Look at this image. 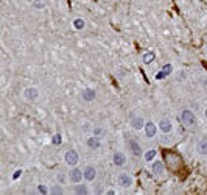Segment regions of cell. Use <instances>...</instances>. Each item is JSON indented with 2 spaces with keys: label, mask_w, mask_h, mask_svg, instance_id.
<instances>
[{
  "label": "cell",
  "mask_w": 207,
  "mask_h": 195,
  "mask_svg": "<svg viewBox=\"0 0 207 195\" xmlns=\"http://www.w3.org/2000/svg\"><path fill=\"white\" fill-rule=\"evenodd\" d=\"M64 158H65V162H67L69 165H76V164H78V153H76L75 150L65 151Z\"/></svg>",
  "instance_id": "277c9868"
},
{
  "label": "cell",
  "mask_w": 207,
  "mask_h": 195,
  "mask_svg": "<svg viewBox=\"0 0 207 195\" xmlns=\"http://www.w3.org/2000/svg\"><path fill=\"white\" fill-rule=\"evenodd\" d=\"M50 194L58 195V194H64V192H62V187L59 186V184H54V186H52V187H50Z\"/></svg>",
  "instance_id": "ffe728a7"
},
{
  "label": "cell",
  "mask_w": 207,
  "mask_h": 195,
  "mask_svg": "<svg viewBox=\"0 0 207 195\" xmlns=\"http://www.w3.org/2000/svg\"><path fill=\"white\" fill-rule=\"evenodd\" d=\"M153 59H154V53L153 52H148V53L143 55V63H151Z\"/></svg>",
  "instance_id": "603a6c76"
},
{
  "label": "cell",
  "mask_w": 207,
  "mask_h": 195,
  "mask_svg": "<svg viewBox=\"0 0 207 195\" xmlns=\"http://www.w3.org/2000/svg\"><path fill=\"white\" fill-rule=\"evenodd\" d=\"M131 125H133L134 130H142V128H145V122H143L142 117H134L133 120H131Z\"/></svg>",
  "instance_id": "4fadbf2b"
},
{
  "label": "cell",
  "mask_w": 207,
  "mask_h": 195,
  "mask_svg": "<svg viewBox=\"0 0 207 195\" xmlns=\"http://www.w3.org/2000/svg\"><path fill=\"white\" fill-rule=\"evenodd\" d=\"M204 114H206V119H207V109H206V111H204Z\"/></svg>",
  "instance_id": "f1b7e54d"
},
{
  "label": "cell",
  "mask_w": 207,
  "mask_h": 195,
  "mask_svg": "<svg viewBox=\"0 0 207 195\" xmlns=\"http://www.w3.org/2000/svg\"><path fill=\"white\" fill-rule=\"evenodd\" d=\"M65 181H67V180H65V175H64V173H59V175H58V183L59 184H64Z\"/></svg>",
  "instance_id": "d4e9b609"
},
{
  "label": "cell",
  "mask_w": 207,
  "mask_h": 195,
  "mask_svg": "<svg viewBox=\"0 0 207 195\" xmlns=\"http://www.w3.org/2000/svg\"><path fill=\"white\" fill-rule=\"evenodd\" d=\"M69 178L72 180V183L78 184V183H81V180L84 178V173L81 172L80 169H72V170H70V173H69Z\"/></svg>",
  "instance_id": "8992f818"
},
{
  "label": "cell",
  "mask_w": 207,
  "mask_h": 195,
  "mask_svg": "<svg viewBox=\"0 0 207 195\" xmlns=\"http://www.w3.org/2000/svg\"><path fill=\"white\" fill-rule=\"evenodd\" d=\"M24 95H25L27 100L34 101L37 97H39V91H37V88H27V89L24 91Z\"/></svg>",
  "instance_id": "52a82bcc"
},
{
  "label": "cell",
  "mask_w": 207,
  "mask_h": 195,
  "mask_svg": "<svg viewBox=\"0 0 207 195\" xmlns=\"http://www.w3.org/2000/svg\"><path fill=\"white\" fill-rule=\"evenodd\" d=\"M47 5V0H34V8L36 9H44Z\"/></svg>",
  "instance_id": "7402d4cb"
},
{
  "label": "cell",
  "mask_w": 207,
  "mask_h": 195,
  "mask_svg": "<svg viewBox=\"0 0 207 195\" xmlns=\"http://www.w3.org/2000/svg\"><path fill=\"white\" fill-rule=\"evenodd\" d=\"M179 120H181V123L184 127H192L195 120H196V117L193 114V111H190V109H184L181 112V116H179Z\"/></svg>",
  "instance_id": "6da1fadb"
},
{
  "label": "cell",
  "mask_w": 207,
  "mask_h": 195,
  "mask_svg": "<svg viewBox=\"0 0 207 195\" xmlns=\"http://www.w3.org/2000/svg\"><path fill=\"white\" fill-rule=\"evenodd\" d=\"M170 72H171V66H170V64H167V66H163V70H162V72L156 75V78L160 80V78H163V77H167Z\"/></svg>",
  "instance_id": "e0dca14e"
},
{
  "label": "cell",
  "mask_w": 207,
  "mask_h": 195,
  "mask_svg": "<svg viewBox=\"0 0 207 195\" xmlns=\"http://www.w3.org/2000/svg\"><path fill=\"white\" fill-rule=\"evenodd\" d=\"M87 147H89V148H92V150L100 148V147H101V139L94 134L92 137H89V139H87Z\"/></svg>",
  "instance_id": "9c48e42d"
},
{
  "label": "cell",
  "mask_w": 207,
  "mask_h": 195,
  "mask_svg": "<svg viewBox=\"0 0 207 195\" xmlns=\"http://www.w3.org/2000/svg\"><path fill=\"white\" fill-rule=\"evenodd\" d=\"M52 144L53 145H61L62 144V136L59 133H56V134H53V137H52Z\"/></svg>",
  "instance_id": "ac0fdd59"
},
{
  "label": "cell",
  "mask_w": 207,
  "mask_h": 195,
  "mask_svg": "<svg viewBox=\"0 0 207 195\" xmlns=\"http://www.w3.org/2000/svg\"><path fill=\"white\" fill-rule=\"evenodd\" d=\"M83 99H84L86 101L95 100V99H97V91L92 89V88H86V89L83 91Z\"/></svg>",
  "instance_id": "30bf717a"
},
{
  "label": "cell",
  "mask_w": 207,
  "mask_h": 195,
  "mask_svg": "<svg viewBox=\"0 0 207 195\" xmlns=\"http://www.w3.org/2000/svg\"><path fill=\"white\" fill-rule=\"evenodd\" d=\"M196 151L203 156H207V140H199L196 145Z\"/></svg>",
  "instance_id": "5bb4252c"
},
{
  "label": "cell",
  "mask_w": 207,
  "mask_h": 195,
  "mask_svg": "<svg viewBox=\"0 0 207 195\" xmlns=\"http://www.w3.org/2000/svg\"><path fill=\"white\" fill-rule=\"evenodd\" d=\"M159 130L163 133V134H168V133H171V130H173V123L171 120L168 117H163L162 120L159 122Z\"/></svg>",
  "instance_id": "3957f363"
},
{
  "label": "cell",
  "mask_w": 207,
  "mask_h": 195,
  "mask_svg": "<svg viewBox=\"0 0 207 195\" xmlns=\"http://www.w3.org/2000/svg\"><path fill=\"white\" fill-rule=\"evenodd\" d=\"M125 162H126V156L122 151H115L114 153V164L117 167H122V165H125Z\"/></svg>",
  "instance_id": "7c38bea8"
},
{
  "label": "cell",
  "mask_w": 207,
  "mask_h": 195,
  "mask_svg": "<svg viewBox=\"0 0 207 195\" xmlns=\"http://www.w3.org/2000/svg\"><path fill=\"white\" fill-rule=\"evenodd\" d=\"M118 184L125 189H128L133 186V176L128 175V173H120L118 175Z\"/></svg>",
  "instance_id": "7a4b0ae2"
},
{
  "label": "cell",
  "mask_w": 207,
  "mask_h": 195,
  "mask_svg": "<svg viewBox=\"0 0 207 195\" xmlns=\"http://www.w3.org/2000/svg\"><path fill=\"white\" fill-rule=\"evenodd\" d=\"M73 27L76 30H83L84 28V20L83 19H75L73 20Z\"/></svg>",
  "instance_id": "44dd1931"
},
{
  "label": "cell",
  "mask_w": 207,
  "mask_h": 195,
  "mask_svg": "<svg viewBox=\"0 0 207 195\" xmlns=\"http://www.w3.org/2000/svg\"><path fill=\"white\" fill-rule=\"evenodd\" d=\"M106 194H111V195H114V194H115V191H114V189H109V191H107Z\"/></svg>",
  "instance_id": "83f0119b"
},
{
  "label": "cell",
  "mask_w": 207,
  "mask_h": 195,
  "mask_svg": "<svg viewBox=\"0 0 207 195\" xmlns=\"http://www.w3.org/2000/svg\"><path fill=\"white\" fill-rule=\"evenodd\" d=\"M151 170H153L154 175L162 176L163 173H165V165H163L162 161H154V162H153V165H151Z\"/></svg>",
  "instance_id": "5b68a950"
},
{
  "label": "cell",
  "mask_w": 207,
  "mask_h": 195,
  "mask_svg": "<svg viewBox=\"0 0 207 195\" xmlns=\"http://www.w3.org/2000/svg\"><path fill=\"white\" fill-rule=\"evenodd\" d=\"M75 194H80V195H83V194H89V187L86 186V184H76L75 186Z\"/></svg>",
  "instance_id": "2e32d148"
},
{
  "label": "cell",
  "mask_w": 207,
  "mask_h": 195,
  "mask_svg": "<svg viewBox=\"0 0 207 195\" xmlns=\"http://www.w3.org/2000/svg\"><path fill=\"white\" fill-rule=\"evenodd\" d=\"M156 133H157V127L153 122H146V125H145V134H146V137H154Z\"/></svg>",
  "instance_id": "8fae6325"
},
{
  "label": "cell",
  "mask_w": 207,
  "mask_h": 195,
  "mask_svg": "<svg viewBox=\"0 0 207 195\" xmlns=\"http://www.w3.org/2000/svg\"><path fill=\"white\" fill-rule=\"evenodd\" d=\"M37 191H39V194H50V189L47 186H44V184H41V186L37 187Z\"/></svg>",
  "instance_id": "cb8c5ba5"
},
{
  "label": "cell",
  "mask_w": 207,
  "mask_h": 195,
  "mask_svg": "<svg viewBox=\"0 0 207 195\" xmlns=\"http://www.w3.org/2000/svg\"><path fill=\"white\" fill-rule=\"evenodd\" d=\"M103 133H105V131H103V128H94V134H95V136H101Z\"/></svg>",
  "instance_id": "484cf974"
},
{
  "label": "cell",
  "mask_w": 207,
  "mask_h": 195,
  "mask_svg": "<svg viewBox=\"0 0 207 195\" xmlns=\"http://www.w3.org/2000/svg\"><path fill=\"white\" fill-rule=\"evenodd\" d=\"M83 173H84V180H87V181H94L97 176V170L94 165H87Z\"/></svg>",
  "instance_id": "ba28073f"
},
{
  "label": "cell",
  "mask_w": 207,
  "mask_h": 195,
  "mask_svg": "<svg viewBox=\"0 0 207 195\" xmlns=\"http://www.w3.org/2000/svg\"><path fill=\"white\" fill-rule=\"evenodd\" d=\"M81 128H83V131H90V123L89 122H86V123H83V125H81Z\"/></svg>",
  "instance_id": "4316f807"
},
{
  "label": "cell",
  "mask_w": 207,
  "mask_h": 195,
  "mask_svg": "<svg viewBox=\"0 0 207 195\" xmlns=\"http://www.w3.org/2000/svg\"><path fill=\"white\" fill-rule=\"evenodd\" d=\"M129 148H131V151H133L135 156L142 155V148H140V145L137 144V140H129Z\"/></svg>",
  "instance_id": "9a60e30c"
},
{
  "label": "cell",
  "mask_w": 207,
  "mask_h": 195,
  "mask_svg": "<svg viewBox=\"0 0 207 195\" xmlns=\"http://www.w3.org/2000/svg\"><path fill=\"white\" fill-rule=\"evenodd\" d=\"M156 155H157L156 150H148V151L143 155V158H145V161H153V159L156 158Z\"/></svg>",
  "instance_id": "d6986e66"
}]
</instances>
